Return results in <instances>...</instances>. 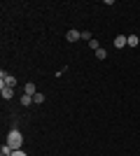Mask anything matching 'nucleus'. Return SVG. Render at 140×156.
Returning a JSON list of instances; mask_svg holds the SVG:
<instances>
[{"label": "nucleus", "mask_w": 140, "mask_h": 156, "mask_svg": "<svg viewBox=\"0 0 140 156\" xmlns=\"http://www.w3.org/2000/svg\"><path fill=\"white\" fill-rule=\"evenodd\" d=\"M7 144H9L14 151H19L21 147H23V135H21L19 128H12L9 133H7Z\"/></svg>", "instance_id": "1"}, {"label": "nucleus", "mask_w": 140, "mask_h": 156, "mask_svg": "<svg viewBox=\"0 0 140 156\" xmlns=\"http://www.w3.org/2000/svg\"><path fill=\"white\" fill-rule=\"evenodd\" d=\"M0 93H2V100H12L14 98V89H9L5 84H0Z\"/></svg>", "instance_id": "2"}, {"label": "nucleus", "mask_w": 140, "mask_h": 156, "mask_svg": "<svg viewBox=\"0 0 140 156\" xmlns=\"http://www.w3.org/2000/svg\"><path fill=\"white\" fill-rule=\"evenodd\" d=\"M66 40H68V42H77V40H82V30H68Z\"/></svg>", "instance_id": "3"}, {"label": "nucleus", "mask_w": 140, "mask_h": 156, "mask_svg": "<svg viewBox=\"0 0 140 156\" xmlns=\"http://www.w3.org/2000/svg\"><path fill=\"white\" fill-rule=\"evenodd\" d=\"M114 47H117V49H124V47H128L126 35H117V37H114Z\"/></svg>", "instance_id": "4"}, {"label": "nucleus", "mask_w": 140, "mask_h": 156, "mask_svg": "<svg viewBox=\"0 0 140 156\" xmlns=\"http://www.w3.org/2000/svg\"><path fill=\"white\" fill-rule=\"evenodd\" d=\"M23 93H28V96H35V93H38L33 82H26V84H23Z\"/></svg>", "instance_id": "5"}, {"label": "nucleus", "mask_w": 140, "mask_h": 156, "mask_svg": "<svg viewBox=\"0 0 140 156\" xmlns=\"http://www.w3.org/2000/svg\"><path fill=\"white\" fill-rule=\"evenodd\" d=\"M12 154H14V149L9 144H2V147H0V156H12Z\"/></svg>", "instance_id": "6"}, {"label": "nucleus", "mask_w": 140, "mask_h": 156, "mask_svg": "<svg viewBox=\"0 0 140 156\" xmlns=\"http://www.w3.org/2000/svg\"><path fill=\"white\" fill-rule=\"evenodd\" d=\"M21 105H23V107H28V105H33V96H28V93H23V96H21Z\"/></svg>", "instance_id": "7"}, {"label": "nucleus", "mask_w": 140, "mask_h": 156, "mask_svg": "<svg viewBox=\"0 0 140 156\" xmlns=\"http://www.w3.org/2000/svg\"><path fill=\"white\" fill-rule=\"evenodd\" d=\"M126 40H128V47H138V44H140L138 35H126Z\"/></svg>", "instance_id": "8"}, {"label": "nucleus", "mask_w": 140, "mask_h": 156, "mask_svg": "<svg viewBox=\"0 0 140 156\" xmlns=\"http://www.w3.org/2000/svg\"><path fill=\"white\" fill-rule=\"evenodd\" d=\"M96 58H98V61H105V58H107V51L103 49V47H100L98 51H96Z\"/></svg>", "instance_id": "9"}, {"label": "nucleus", "mask_w": 140, "mask_h": 156, "mask_svg": "<svg viewBox=\"0 0 140 156\" xmlns=\"http://www.w3.org/2000/svg\"><path fill=\"white\" fill-rule=\"evenodd\" d=\"M33 103H45V93H40V91H38V93H35V96H33Z\"/></svg>", "instance_id": "10"}, {"label": "nucleus", "mask_w": 140, "mask_h": 156, "mask_svg": "<svg viewBox=\"0 0 140 156\" xmlns=\"http://www.w3.org/2000/svg\"><path fill=\"white\" fill-rule=\"evenodd\" d=\"M89 47H91L93 51H98V49H100V44H98V40H91V42H89Z\"/></svg>", "instance_id": "11"}, {"label": "nucleus", "mask_w": 140, "mask_h": 156, "mask_svg": "<svg viewBox=\"0 0 140 156\" xmlns=\"http://www.w3.org/2000/svg\"><path fill=\"white\" fill-rule=\"evenodd\" d=\"M82 40H89V42H91V30H82Z\"/></svg>", "instance_id": "12"}, {"label": "nucleus", "mask_w": 140, "mask_h": 156, "mask_svg": "<svg viewBox=\"0 0 140 156\" xmlns=\"http://www.w3.org/2000/svg\"><path fill=\"white\" fill-rule=\"evenodd\" d=\"M12 156H26V154H23V151H21V149H19V151H14V154H12Z\"/></svg>", "instance_id": "13"}]
</instances>
